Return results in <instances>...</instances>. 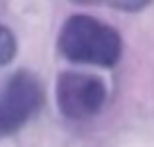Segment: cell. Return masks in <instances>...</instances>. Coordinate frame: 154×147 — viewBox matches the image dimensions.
<instances>
[{
    "instance_id": "cell-1",
    "label": "cell",
    "mask_w": 154,
    "mask_h": 147,
    "mask_svg": "<svg viewBox=\"0 0 154 147\" xmlns=\"http://www.w3.org/2000/svg\"><path fill=\"white\" fill-rule=\"evenodd\" d=\"M57 47L72 63L111 68L122 54V38L111 25L86 14H75L63 23Z\"/></svg>"
},
{
    "instance_id": "cell-2",
    "label": "cell",
    "mask_w": 154,
    "mask_h": 147,
    "mask_svg": "<svg viewBox=\"0 0 154 147\" xmlns=\"http://www.w3.org/2000/svg\"><path fill=\"white\" fill-rule=\"evenodd\" d=\"M43 106V86L36 75L18 70L0 86V133H16Z\"/></svg>"
},
{
    "instance_id": "cell-3",
    "label": "cell",
    "mask_w": 154,
    "mask_h": 147,
    "mask_svg": "<svg viewBox=\"0 0 154 147\" xmlns=\"http://www.w3.org/2000/svg\"><path fill=\"white\" fill-rule=\"evenodd\" d=\"M57 106L70 120H86L104 106L106 86L100 77L86 72H61L54 86Z\"/></svg>"
},
{
    "instance_id": "cell-4",
    "label": "cell",
    "mask_w": 154,
    "mask_h": 147,
    "mask_svg": "<svg viewBox=\"0 0 154 147\" xmlns=\"http://www.w3.org/2000/svg\"><path fill=\"white\" fill-rule=\"evenodd\" d=\"M75 5H102L118 11H140L149 7L154 0H72Z\"/></svg>"
},
{
    "instance_id": "cell-5",
    "label": "cell",
    "mask_w": 154,
    "mask_h": 147,
    "mask_svg": "<svg viewBox=\"0 0 154 147\" xmlns=\"http://www.w3.org/2000/svg\"><path fill=\"white\" fill-rule=\"evenodd\" d=\"M16 57V36L9 27L0 23V66H7Z\"/></svg>"
}]
</instances>
